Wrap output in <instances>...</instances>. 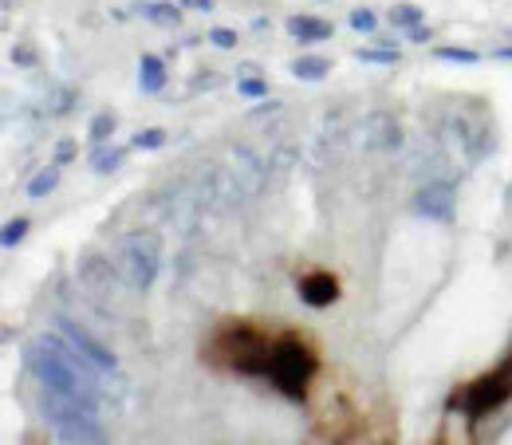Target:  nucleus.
Returning a JSON list of instances; mask_svg holds the SVG:
<instances>
[{
	"instance_id": "1",
	"label": "nucleus",
	"mask_w": 512,
	"mask_h": 445,
	"mask_svg": "<svg viewBox=\"0 0 512 445\" xmlns=\"http://www.w3.org/2000/svg\"><path fill=\"white\" fill-rule=\"evenodd\" d=\"M272 347H276V335L260 331L249 319H241V323H225L221 331H213V339L205 347V359L213 367H229V371H241V375H268Z\"/></svg>"
},
{
	"instance_id": "2",
	"label": "nucleus",
	"mask_w": 512,
	"mask_h": 445,
	"mask_svg": "<svg viewBox=\"0 0 512 445\" xmlns=\"http://www.w3.org/2000/svg\"><path fill=\"white\" fill-rule=\"evenodd\" d=\"M316 375H320V355L312 351V343L304 335H296V331L276 335V347H272V359H268V375L264 379H272V386L280 394L304 402Z\"/></svg>"
},
{
	"instance_id": "3",
	"label": "nucleus",
	"mask_w": 512,
	"mask_h": 445,
	"mask_svg": "<svg viewBox=\"0 0 512 445\" xmlns=\"http://www.w3.org/2000/svg\"><path fill=\"white\" fill-rule=\"evenodd\" d=\"M509 398H512V359H505L501 367H493V371L477 375L473 382H465V386L453 394L449 406L461 410L469 422H481V418H489L493 410H501Z\"/></svg>"
},
{
	"instance_id": "4",
	"label": "nucleus",
	"mask_w": 512,
	"mask_h": 445,
	"mask_svg": "<svg viewBox=\"0 0 512 445\" xmlns=\"http://www.w3.org/2000/svg\"><path fill=\"white\" fill-rule=\"evenodd\" d=\"M115 264L130 288H150L162 268V241L154 233H130L127 241H119Z\"/></svg>"
},
{
	"instance_id": "5",
	"label": "nucleus",
	"mask_w": 512,
	"mask_h": 445,
	"mask_svg": "<svg viewBox=\"0 0 512 445\" xmlns=\"http://www.w3.org/2000/svg\"><path fill=\"white\" fill-rule=\"evenodd\" d=\"M414 213L430 221H453L457 213V186L453 182H426L414 193Z\"/></svg>"
},
{
	"instance_id": "6",
	"label": "nucleus",
	"mask_w": 512,
	"mask_h": 445,
	"mask_svg": "<svg viewBox=\"0 0 512 445\" xmlns=\"http://www.w3.org/2000/svg\"><path fill=\"white\" fill-rule=\"evenodd\" d=\"M296 292H300V300L308 308H327V304L339 300V280L331 272H308V276H300Z\"/></svg>"
},
{
	"instance_id": "7",
	"label": "nucleus",
	"mask_w": 512,
	"mask_h": 445,
	"mask_svg": "<svg viewBox=\"0 0 512 445\" xmlns=\"http://www.w3.org/2000/svg\"><path fill=\"white\" fill-rule=\"evenodd\" d=\"M56 323H60V331L67 335V343H75V347H79V351H83V355H87V359H91L99 371H115V355H111L103 343H95V339H91V335H87L79 323H71V319H64V316L56 319Z\"/></svg>"
},
{
	"instance_id": "8",
	"label": "nucleus",
	"mask_w": 512,
	"mask_h": 445,
	"mask_svg": "<svg viewBox=\"0 0 512 445\" xmlns=\"http://www.w3.org/2000/svg\"><path fill=\"white\" fill-rule=\"evenodd\" d=\"M288 32L296 36V40H304V44H320L331 36V24L320 20V16H292L288 20Z\"/></svg>"
},
{
	"instance_id": "9",
	"label": "nucleus",
	"mask_w": 512,
	"mask_h": 445,
	"mask_svg": "<svg viewBox=\"0 0 512 445\" xmlns=\"http://www.w3.org/2000/svg\"><path fill=\"white\" fill-rule=\"evenodd\" d=\"M123 158H127L123 146H107V142H99V146L91 150V170H95V174H115V170L123 166Z\"/></svg>"
},
{
	"instance_id": "10",
	"label": "nucleus",
	"mask_w": 512,
	"mask_h": 445,
	"mask_svg": "<svg viewBox=\"0 0 512 445\" xmlns=\"http://www.w3.org/2000/svg\"><path fill=\"white\" fill-rule=\"evenodd\" d=\"M138 83H142V91H162V87H166V64H162L158 56H142V64H138Z\"/></svg>"
},
{
	"instance_id": "11",
	"label": "nucleus",
	"mask_w": 512,
	"mask_h": 445,
	"mask_svg": "<svg viewBox=\"0 0 512 445\" xmlns=\"http://www.w3.org/2000/svg\"><path fill=\"white\" fill-rule=\"evenodd\" d=\"M56 182H60V166H44V170L28 182V197H48V193L56 190Z\"/></svg>"
},
{
	"instance_id": "12",
	"label": "nucleus",
	"mask_w": 512,
	"mask_h": 445,
	"mask_svg": "<svg viewBox=\"0 0 512 445\" xmlns=\"http://www.w3.org/2000/svg\"><path fill=\"white\" fill-rule=\"evenodd\" d=\"M327 71H331V64L320 60V56H304V60L292 64V75H296V79H323Z\"/></svg>"
},
{
	"instance_id": "13",
	"label": "nucleus",
	"mask_w": 512,
	"mask_h": 445,
	"mask_svg": "<svg viewBox=\"0 0 512 445\" xmlns=\"http://www.w3.org/2000/svg\"><path fill=\"white\" fill-rule=\"evenodd\" d=\"M390 24L394 28H418L422 24V8L418 4H394L390 8Z\"/></svg>"
},
{
	"instance_id": "14",
	"label": "nucleus",
	"mask_w": 512,
	"mask_h": 445,
	"mask_svg": "<svg viewBox=\"0 0 512 445\" xmlns=\"http://www.w3.org/2000/svg\"><path fill=\"white\" fill-rule=\"evenodd\" d=\"M146 20H154V24H182V8L178 4H146Z\"/></svg>"
},
{
	"instance_id": "15",
	"label": "nucleus",
	"mask_w": 512,
	"mask_h": 445,
	"mask_svg": "<svg viewBox=\"0 0 512 445\" xmlns=\"http://www.w3.org/2000/svg\"><path fill=\"white\" fill-rule=\"evenodd\" d=\"M130 146L134 150H158V146H166V130H138L130 138Z\"/></svg>"
},
{
	"instance_id": "16",
	"label": "nucleus",
	"mask_w": 512,
	"mask_h": 445,
	"mask_svg": "<svg viewBox=\"0 0 512 445\" xmlns=\"http://www.w3.org/2000/svg\"><path fill=\"white\" fill-rule=\"evenodd\" d=\"M24 237H28V221H24V217H16V221H8V225H4V237H0V241H4V249H16Z\"/></svg>"
},
{
	"instance_id": "17",
	"label": "nucleus",
	"mask_w": 512,
	"mask_h": 445,
	"mask_svg": "<svg viewBox=\"0 0 512 445\" xmlns=\"http://www.w3.org/2000/svg\"><path fill=\"white\" fill-rule=\"evenodd\" d=\"M434 56H438V60H446V64H477V60H481L473 48H438Z\"/></svg>"
},
{
	"instance_id": "18",
	"label": "nucleus",
	"mask_w": 512,
	"mask_h": 445,
	"mask_svg": "<svg viewBox=\"0 0 512 445\" xmlns=\"http://www.w3.org/2000/svg\"><path fill=\"white\" fill-rule=\"evenodd\" d=\"M115 123H119L115 115H95V123H91V142H95V146L107 142V138L115 134Z\"/></svg>"
},
{
	"instance_id": "19",
	"label": "nucleus",
	"mask_w": 512,
	"mask_h": 445,
	"mask_svg": "<svg viewBox=\"0 0 512 445\" xmlns=\"http://www.w3.org/2000/svg\"><path fill=\"white\" fill-rule=\"evenodd\" d=\"M363 64H398V52H390V48H363V52H355Z\"/></svg>"
},
{
	"instance_id": "20",
	"label": "nucleus",
	"mask_w": 512,
	"mask_h": 445,
	"mask_svg": "<svg viewBox=\"0 0 512 445\" xmlns=\"http://www.w3.org/2000/svg\"><path fill=\"white\" fill-rule=\"evenodd\" d=\"M351 28H355V32H375L379 20H375L371 8H355V12H351Z\"/></svg>"
},
{
	"instance_id": "21",
	"label": "nucleus",
	"mask_w": 512,
	"mask_h": 445,
	"mask_svg": "<svg viewBox=\"0 0 512 445\" xmlns=\"http://www.w3.org/2000/svg\"><path fill=\"white\" fill-rule=\"evenodd\" d=\"M237 91H241V95H249V99H264V95H268V83H264V79H256V75H245V79L237 83Z\"/></svg>"
},
{
	"instance_id": "22",
	"label": "nucleus",
	"mask_w": 512,
	"mask_h": 445,
	"mask_svg": "<svg viewBox=\"0 0 512 445\" xmlns=\"http://www.w3.org/2000/svg\"><path fill=\"white\" fill-rule=\"evenodd\" d=\"M209 44H217V48H237V32H229V28H213V32H209Z\"/></svg>"
},
{
	"instance_id": "23",
	"label": "nucleus",
	"mask_w": 512,
	"mask_h": 445,
	"mask_svg": "<svg viewBox=\"0 0 512 445\" xmlns=\"http://www.w3.org/2000/svg\"><path fill=\"white\" fill-rule=\"evenodd\" d=\"M75 154H79V146H75L71 138H64V142L56 146V166H67V162H75Z\"/></svg>"
},
{
	"instance_id": "24",
	"label": "nucleus",
	"mask_w": 512,
	"mask_h": 445,
	"mask_svg": "<svg viewBox=\"0 0 512 445\" xmlns=\"http://www.w3.org/2000/svg\"><path fill=\"white\" fill-rule=\"evenodd\" d=\"M12 64H20V67H32V64H36V56H32V52H28V48H16V52H12Z\"/></svg>"
},
{
	"instance_id": "25",
	"label": "nucleus",
	"mask_w": 512,
	"mask_h": 445,
	"mask_svg": "<svg viewBox=\"0 0 512 445\" xmlns=\"http://www.w3.org/2000/svg\"><path fill=\"white\" fill-rule=\"evenodd\" d=\"M410 40H414V44H426V40H430V24H418V28H410Z\"/></svg>"
},
{
	"instance_id": "26",
	"label": "nucleus",
	"mask_w": 512,
	"mask_h": 445,
	"mask_svg": "<svg viewBox=\"0 0 512 445\" xmlns=\"http://www.w3.org/2000/svg\"><path fill=\"white\" fill-rule=\"evenodd\" d=\"M182 8H197V12H209L213 8V0H178Z\"/></svg>"
},
{
	"instance_id": "27",
	"label": "nucleus",
	"mask_w": 512,
	"mask_h": 445,
	"mask_svg": "<svg viewBox=\"0 0 512 445\" xmlns=\"http://www.w3.org/2000/svg\"><path fill=\"white\" fill-rule=\"evenodd\" d=\"M509 359H512V355H509Z\"/></svg>"
}]
</instances>
